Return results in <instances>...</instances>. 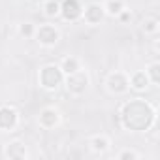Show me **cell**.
I'll return each mask as SVG.
<instances>
[{
  "mask_svg": "<svg viewBox=\"0 0 160 160\" xmlns=\"http://www.w3.org/2000/svg\"><path fill=\"white\" fill-rule=\"evenodd\" d=\"M151 121H152V111L145 102L136 100V102H130L124 108V124L128 128L143 130L145 126H149Z\"/></svg>",
  "mask_w": 160,
  "mask_h": 160,
  "instance_id": "6da1fadb",
  "label": "cell"
},
{
  "mask_svg": "<svg viewBox=\"0 0 160 160\" xmlns=\"http://www.w3.org/2000/svg\"><path fill=\"white\" fill-rule=\"evenodd\" d=\"M60 79H62L60 70H57V68H53V66L43 68V72H42V83H43L45 87H49V89L57 87V85L60 83Z\"/></svg>",
  "mask_w": 160,
  "mask_h": 160,
  "instance_id": "7a4b0ae2",
  "label": "cell"
},
{
  "mask_svg": "<svg viewBox=\"0 0 160 160\" xmlns=\"http://www.w3.org/2000/svg\"><path fill=\"white\" fill-rule=\"evenodd\" d=\"M15 124V113L8 108L0 109V128H12Z\"/></svg>",
  "mask_w": 160,
  "mask_h": 160,
  "instance_id": "3957f363",
  "label": "cell"
},
{
  "mask_svg": "<svg viewBox=\"0 0 160 160\" xmlns=\"http://www.w3.org/2000/svg\"><path fill=\"white\" fill-rule=\"evenodd\" d=\"M62 13L66 19H75L79 15V6H77L75 0H66L64 6H62Z\"/></svg>",
  "mask_w": 160,
  "mask_h": 160,
  "instance_id": "277c9868",
  "label": "cell"
},
{
  "mask_svg": "<svg viewBox=\"0 0 160 160\" xmlns=\"http://www.w3.org/2000/svg\"><path fill=\"white\" fill-rule=\"evenodd\" d=\"M38 38H40L43 43H53V42L57 40V32H55V28H51V27H43V28H40Z\"/></svg>",
  "mask_w": 160,
  "mask_h": 160,
  "instance_id": "5b68a950",
  "label": "cell"
},
{
  "mask_svg": "<svg viewBox=\"0 0 160 160\" xmlns=\"http://www.w3.org/2000/svg\"><path fill=\"white\" fill-rule=\"evenodd\" d=\"M68 85H70V89H72V91L79 92V91H83V89H85L87 79H85V75H77V77H72V79H70Z\"/></svg>",
  "mask_w": 160,
  "mask_h": 160,
  "instance_id": "8992f818",
  "label": "cell"
},
{
  "mask_svg": "<svg viewBox=\"0 0 160 160\" xmlns=\"http://www.w3.org/2000/svg\"><path fill=\"white\" fill-rule=\"evenodd\" d=\"M87 19H89L91 23L100 21V19H102V10H100L98 6H91V8L87 10Z\"/></svg>",
  "mask_w": 160,
  "mask_h": 160,
  "instance_id": "52a82bcc",
  "label": "cell"
},
{
  "mask_svg": "<svg viewBox=\"0 0 160 160\" xmlns=\"http://www.w3.org/2000/svg\"><path fill=\"white\" fill-rule=\"evenodd\" d=\"M109 83H111V89H113V91H122L124 85H126V79H124L122 75H113Z\"/></svg>",
  "mask_w": 160,
  "mask_h": 160,
  "instance_id": "ba28073f",
  "label": "cell"
},
{
  "mask_svg": "<svg viewBox=\"0 0 160 160\" xmlns=\"http://www.w3.org/2000/svg\"><path fill=\"white\" fill-rule=\"evenodd\" d=\"M42 121H43V124H53V122L57 121V115H55L53 111H43Z\"/></svg>",
  "mask_w": 160,
  "mask_h": 160,
  "instance_id": "9c48e42d",
  "label": "cell"
},
{
  "mask_svg": "<svg viewBox=\"0 0 160 160\" xmlns=\"http://www.w3.org/2000/svg\"><path fill=\"white\" fill-rule=\"evenodd\" d=\"M145 83H147V77H145L143 73H138V75L134 77V85H136L138 89H141V87H145Z\"/></svg>",
  "mask_w": 160,
  "mask_h": 160,
  "instance_id": "30bf717a",
  "label": "cell"
},
{
  "mask_svg": "<svg viewBox=\"0 0 160 160\" xmlns=\"http://www.w3.org/2000/svg\"><path fill=\"white\" fill-rule=\"evenodd\" d=\"M57 12H58L57 2H49V4H47V15H55Z\"/></svg>",
  "mask_w": 160,
  "mask_h": 160,
  "instance_id": "8fae6325",
  "label": "cell"
},
{
  "mask_svg": "<svg viewBox=\"0 0 160 160\" xmlns=\"http://www.w3.org/2000/svg\"><path fill=\"white\" fill-rule=\"evenodd\" d=\"M75 66H77L75 60H70V58H68V60L64 62V70H66V72H75Z\"/></svg>",
  "mask_w": 160,
  "mask_h": 160,
  "instance_id": "7c38bea8",
  "label": "cell"
},
{
  "mask_svg": "<svg viewBox=\"0 0 160 160\" xmlns=\"http://www.w3.org/2000/svg\"><path fill=\"white\" fill-rule=\"evenodd\" d=\"M109 10H111V13H117V12L121 10V4H119V2H111V4H109Z\"/></svg>",
  "mask_w": 160,
  "mask_h": 160,
  "instance_id": "4fadbf2b",
  "label": "cell"
},
{
  "mask_svg": "<svg viewBox=\"0 0 160 160\" xmlns=\"http://www.w3.org/2000/svg\"><path fill=\"white\" fill-rule=\"evenodd\" d=\"M94 147L96 149H106V139H96L94 141Z\"/></svg>",
  "mask_w": 160,
  "mask_h": 160,
  "instance_id": "5bb4252c",
  "label": "cell"
},
{
  "mask_svg": "<svg viewBox=\"0 0 160 160\" xmlns=\"http://www.w3.org/2000/svg\"><path fill=\"white\" fill-rule=\"evenodd\" d=\"M152 79L154 83H158V66H152Z\"/></svg>",
  "mask_w": 160,
  "mask_h": 160,
  "instance_id": "9a60e30c",
  "label": "cell"
},
{
  "mask_svg": "<svg viewBox=\"0 0 160 160\" xmlns=\"http://www.w3.org/2000/svg\"><path fill=\"white\" fill-rule=\"evenodd\" d=\"M21 32H23V34H30V32H32V28L27 25V27H23V28H21Z\"/></svg>",
  "mask_w": 160,
  "mask_h": 160,
  "instance_id": "2e32d148",
  "label": "cell"
}]
</instances>
